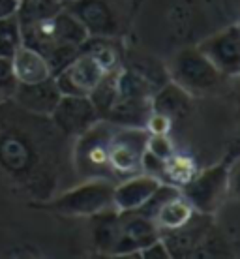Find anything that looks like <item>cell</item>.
Instances as JSON below:
<instances>
[{
  "mask_svg": "<svg viewBox=\"0 0 240 259\" xmlns=\"http://www.w3.org/2000/svg\"><path fill=\"white\" fill-rule=\"evenodd\" d=\"M117 124L98 120L83 132L75 143V169L81 179H107L117 182L109 167V141Z\"/></svg>",
  "mask_w": 240,
  "mask_h": 259,
  "instance_id": "1",
  "label": "cell"
},
{
  "mask_svg": "<svg viewBox=\"0 0 240 259\" xmlns=\"http://www.w3.org/2000/svg\"><path fill=\"white\" fill-rule=\"evenodd\" d=\"M167 73L169 79L189 96H203L216 91L223 77L197 47H184L176 51L169 60Z\"/></svg>",
  "mask_w": 240,
  "mask_h": 259,
  "instance_id": "2",
  "label": "cell"
},
{
  "mask_svg": "<svg viewBox=\"0 0 240 259\" xmlns=\"http://www.w3.org/2000/svg\"><path fill=\"white\" fill-rule=\"evenodd\" d=\"M113 188L115 182L107 179H86L83 184L62 194L60 197H55L53 201L36 207L62 216H94L113 207Z\"/></svg>",
  "mask_w": 240,
  "mask_h": 259,
  "instance_id": "3",
  "label": "cell"
},
{
  "mask_svg": "<svg viewBox=\"0 0 240 259\" xmlns=\"http://www.w3.org/2000/svg\"><path fill=\"white\" fill-rule=\"evenodd\" d=\"M231 163L227 160L197 173L180 188L182 197L195 212L212 214L223 205L231 186Z\"/></svg>",
  "mask_w": 240,
  "mask_h": 259,
  "instance_id": "4",
  "label": "cell"
},
{
  "mask_svg": "<svg viewBox=\"0 0 240 259\" xmlns=\"http://www.w3.org/2000/svg\"><path fill=\"white\" fill-rule=\"evenodd\" d=\"M149 132L145 128L117 126L109 141V167L115 181L141 171V156L147 149Z\"/></svg>",
  "mask_w": 240,
  "mask_h": 259,
  "instance_id": "5",
  "label": "cell"
},
{
  "mask_svg": "<svg viewBox=\"0 0 240 259\" xmlns=\"http://www.w3.org/2000/svg\"><path fill=\"white\" fill-rule=\"evenodd\" d=\"M105 73L104 66L90 53L79 51L77 57L53 77L62 96H88Z\"/></svg>",
  "mask_w": 240,
  "mask_h": 259,
  "instance_id": "6",
  "label": "cell"
},
{
  "mask_svg": "<svg viewBox=\"0 0 240 259\" xmlns=\"http://www.w3.org/2000/svg\"><path fill=\"white\" fill-rule=\"evenodd\" d=\"M64 8L84 26L88 36L115 38L120 32V19L111 0H73Z\"/></svg>",
  "mask_w": 240,
  "mask_h": 259,
  "instance_id": "7",
  "label": "cell"
},
{
  "mask_svg": "<svg viewBox=\"0 0 240 259\" xmlns=\"http://www.w3.org/2000/svg\"><path fill=\"white\" fill-rule=\"evenodd\" d=\"M197 49L223 77H236L240 73V26L236 23L203 39Z\"/></svg>",
  "mask_w": 240,
  "mask_h": 259,
  "instance_id": "8",
  "label": "cell"
},
{
  "mask_svg": "<svg viewBox=\"0 0 240 259\" xmlns=\"http://www.w3.org/2000/svg\"><path fill=\"white\" fill-rule=\"evenodd\" d=\"M118 216H120V231L111 255L137 257V252L141 248L160 239V229L156 227L154 220L139 214L137 210H118Z\"/></svg>",
  "mask_w": 240,
  "mask_h": 259,
  "instance_id": "9",
  "label": "cell"
},
{
  "mask_svg": "<svg viewBox=\"0 0 240 259\" xmlns=\"http://www.w3.org/2000/svg\"><path fill=\"white\" fill-rule=\"evenodd\" d=\"M51 117L60 132L70 137H79L92 124L102 120L88 96H60Z\"/></svg>",
  "mask_w": 240,
  "mask_h": 259,
  "instance_id": "10",
  "label": "cell"
},
{
  "mask_svg": "<svg viewBox=\"0 0 240 259\" xmlns=\"http://www.w3.org/2000/svg\"><path fill=\"white\" fill-rule=\"evenodd\" d=\"M12 96L26 111L39 113V115H51L62 94L55 83V77H49L43 81H36V83H17Z\"/></svg>",
  "mask_w": 240,
  "mask_h": 259,
  "instance_id": "11",
  "label": "cell"
},
{
  "mask_svg": "<svg viewBox=\"0 0 240 259\" xmlns=\"http://www.w3.org/2000/svg\"><path fill=\"white\" fill-rule=\"evenodd\" d=\"M160 182L156 177L147 173L126 177L113 188V207L117 210H135L149 199Z\"/></svg>",
  "mask_w": 240,
  "mask_h": 259,
  "instance_id": "12",
  "label": "cell"
},
{
  "mask_svg": "<svg viewBox=\"0 0 240 259\" xmlns=\"http://www.w3.org/2000/svg\"><path fill=\"white\" fill-rule=\"evenodd\" d=\"M191 100L194 96H189L184 89H180L178 84L169 79L167 83L162 84L152 94L150 105H152V113L162 115L171 122H176L191 111Z\"/></svg>",
  "mask_w": 240,
  "mask_h": 259,
  "instance_id": "13",
  "label": "cell"
},
{
  "mask_svg": "<svg viewBox=\"0 0 240 259\" xmlns=\"http://www.w3.org/2000/svg\"><path fill=\"white\" fill-rule=\"evenodd\" d=\"M152 98V96H150ZM150 98H128L117 96V102L109 109L104 120L122 126V128H145L152 115Z\"/></svg>",
  "mask_w": 240,
  "mask_h": 259,
  "instance_id": "14",
  "label": "cell"
},
{
  "mask_svg": "<svg viewBox=\"0 0 240 259\" xmlns=\"http://www.w3.org/2000/svg\"><path fill=\"white\" fill-rule=\"evenodd\" d=\"M13 73L19 83H36L53 77V71L41 53L21 46L12 57Z\"/></svg>",
  "mask_w": 240,
  "mask_h": 259,
  "instance_id": "15",
  "label": "cell"
},
{
  "mask_svg": "<svg viewBox=\"0 0 240 259\" xmlns=\"http://www.w3.org/2000/svg\"><path fill=\"white\" fill-rule=\"evenodd\" d=\"M92 218V242L96 250L111 255L113 248L117 244L118 231H120V216L115 207L102 210L90 216Z\"/></svg>",
  "mask_w": 240,
  "mask_h": 259,
  "instance_id": "16",
  "label": "cell"
},
{
  "mask_svg": "<svg viewBox=\"0 0 240 259\" xmlns=\"http://www.w3.org/2000/svg\"><path fill=\"white\" fill-rule=\"evenodd\" d=\"M49 26H51L53 41L57 46L81 47L84 39L88 38V32L84 30V26L66 8H62L59 13L49 17Z\"/></svg>",
  "mask_w": 240,
  "mask_h": 259,
  "instance_id": "17",
  "label": "cell"
},
{
  "mask_svg": "<svg viewBox=\"0 0 240 259\" xmlns=\"http://www.w3.org/2000/svg\"><path fill=\"white\" fill-rule=\"evenodd\" d=\"M194 212L195 210L191 208L188 201L184 199L182 195H178V197H175V199H171L169 203L163 205L162 210L154 218V224L160 229V233L173 231V229H178V227L184 226L194 216Z\"/></svg>",
  "mask_w": 240,
  "mask_h": 259,
  "instance_id": "18",
  "label": "cell"
},
{
  "mask_svg": "<svg viewBox=\"0 0 240 259\" xmlns=\"http://www.w3.org/2000/svg\"><path fill=\"white\" fill-rule=\"evenodd\" d=\"M118 71H120V68H118V70L107 71L104 77L100 79V83L92 89L90 94H88V100L92 102V105H94V109H96L98 117H100V118L107 117L109 109L113 107V104L117 102V96H118V87H117Z\"/></svg>",
  "mask_w": 240,
  "mask_h": 259,
  "instance_id": "19",
  "label": "cell"
},
{
  "mask_svg": "<svg viewBox=\"0 0 240 259\" xmlns=\"http://www.w3.org/2000/svg\"><path fill=\"white\" fill-rule=\"evenodd\" d=\"M62 8L64 6L59 0H19L15 15L19 19V25H26V23L49 19L55 13H59Z\"/></svg>",
  "mask_w": 240,
  "mask_h": 259,
  "instance_id": "20",
  "label": "cell"
},
{
  "mask_svg": "<svg viewBox=\"0 0 240 259\" xmlns=\"http://www.w3.org/2000/svg\"><path fill=\"white\" fill-rule=\"evenodd\" d=\"M178 195H182V192H180L178 186L169 184V182H160V184H158V188L150 194L149 199L145 201L139 208H135V210L139 214L147 216V218H150V220H154V218H156V214L162 210L163 205L169 203L171 199L178 197Z\"/></svg>",
  "mask_w": 240,
  "mask_h": 259,
  "instance_id": "21",
  "label": "cell"
},
{
  "mask_svg": "<svg viewBox=\"0 0 240 259\" xmlns=\"http://www.w3.org/2000/svg\"><path fill=\"white\" fill-rule=\"evenodd\" d=\"M23 46L21 39V25L17 15H8L0 19V57L12 59L13 53Z\"/></svg>",
  "mask_w": 240,
  "mask_h": 259,
  "instance_id": "22",
  "label": "cell"
},
{
  "mask_svg": "<svg viewBox=\"0 0 240 259\" xmlns=\"http://www.w3.org/2000/svg\"><path fill=\"white\" fill-rule=\"evenodd\" d=\"M147 150H150L152 154L160 156V158H163V160H169V158H173V156H175L173 143L169 141L167 134H149Z\"/></svg>",
  "mask_w": 240,
  "mask_h": 259,
  "instance_id": "23",
  "label": "cell"
},
{
  "mask_svg": "<svg viewBox=\"0 0 240 259\" xmlns=\"http://www.w3.org/2000/svg\"><path fill=\"white\" fill-rule=\"evenodd\" d=\"M165 165L167 160H163L160 156L152 154L150 150L145 149L143 156H141V171L150 177H156L158 181L163 182V175H165Z\"/></svg>",
  "mask_w": 240,
  "mask_h": 259,
  "instance_id": "24",
  "label": "cell"
},
{
  "mask_svg": "<svg viewBox=\"0 0 240 259\" xmlns=\"http://www.w3.org/2000/svg\"><path fill=\"white\" fill-rule=\"evenodd\" d=\"M17 83H19V81H17L15 73H13L12 59L0 57V94L12 96Z\"/></svg>",
  "mask_w": 240,
  "mask_h": 259,
  "instance_id": "25",
  "label": "cell"
},
{
  "mask_svg": "<svg viewBox=\"0 0 240 259\" xmlns=\"http://www.w3.org/2000/svg\"><path fill=\"white\" fill-rule=\"evenodd\" d=\"M137 257H152V259H167L171 257L169 255V250L165 246V242L162 240V237L156 240H152L150 244L143 246L139 252H137Z\"/></svg>",
  "mask_w": 240,
  "mask_h": 259,
  "instance_id": "26",
  "label": "cell"
},
{
  "mask_svg": "<svg viewBox=\"0 0 240 259\" xmlns=\"http://www.w3.org/2000/svg\"><path fill=\"white\" fill-rule=\"evenodd\" d=\"M17 6H19V0H0V19L13 15L17 12Z\"/></svg>",
  "mask_w": 240,
  "mask_h": 259,
  "instance_id": "27",
  "label": "cell"
},
{
  "mask_svg": "<svg viewBox=\"0 0 240 259\" xmlns=\"http://www.w3.org/2000/svg\"><path fill=\"white\" fill-rule=\"evenodd\" d=\"M62 6H66V4H70V2H73V0H59Z\"/></svg>",
  "mask_w": 240,
  "mask_h": 259,
  "instance_id": "28",
  "label": "cell"
}]
</instances>
